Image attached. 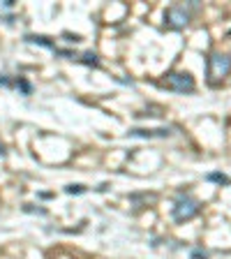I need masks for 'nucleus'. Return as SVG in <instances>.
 Masks as SVG:
<instances>
[{
    "mask_svg": "<svg viewBox=\"0 0 231 259\" xmlns=\"http://www.w3.org/2000/svg\"><path fill=\"white\" fill-rule=\"evenodd\" d=\"M206 74H208L210 86L222 83L224 76L231 74V56L222 54V51H210L208 60H206Z\"/></svg>",
    "mask_w": 231,
    "mask_h": 259,
    "instance_id": "nucleus-1",
    "label": "nucleus"
},
{
    "mask_svg": "<svg viewBox=\"0 0 231 259\" xmlns=\"http://www.w3.org/2000/svg\"><path fill=\"white\" fill-rule=\"evenodd\" d=\"M199 210H201L199 199H194L192 194H178V199L173 201L171 215L176 222H188L199 215Z\"/></svg>",
    "mask_w": 231,
    "mask_h": 259,
    "instance_id": "nucleus-2",
    "label": "nucleus"
},
{
    "mask_svg": "<svg viewBox=\"0 0 231 259\" xmlns=\"http://www.w3.org/2000/svg\"><path fill=\"white\" fill-rule=\"evenodd\" d=\"M164 86L169 91L178 93V95H190V93L197 91V83H194V76L190 72H169L167 79H164Z\"/></svg>",
    "mask_w": 231,
    "mask_h": 259,
    "instance_id": "nucleus-3",
    "label": "nucleus"
},
{
    "mask_svg": "<svg viewBox=\"0 0 231 259\" xmlns=\"http://www.w3.org/2000/svg\"><path fill=\"white\" fill-rule=\"evenodd\" d=\"M190 19H192L190 5H171L164 12V26L171 28V30H183L190 23Z\"/></svg>",
    "mask_w": 231,
    "mask_h": 259,
    "instance_id": "nucleus-4",
    "label": "nucleus"
},
{
    "mask_svg": "<svg viewBox=\"0 0 231 259\" xmlns=\"http://www.w3.org/2000/svg\"><path fill=\"white\" fill-rule=\"evenodd\" d=\"M171 135L169 127H157V130H141V127H134L129 130V137H139V139H164V137Z\"/></svg>",
    "mask_w": 231,
    "mask_h": 259,
    "instance_id": "nucleus-5",
    "label": "nucleus"
},
{
    "mask_svg": "<svg viewBox=\"0 0 231 259\" xmlns=\"http://www.w3.org/2000/svg\"><path fill=\"white\" fill-rule=\"evenodd\" d=\"M26 42L30 44H39V47H47V49H56L54 42L49 37H44V35H26Z\"/></svg>",
    "mask_w": 231,
    "mask_h": 259,
    "instance_id": "nucleus-6",
    "label": "nucleus"
},
{
    "mask_svg": "<svg viewBox=\"0 0 231 259\" xmlns=\"http://www.w3.org/2000/svg\"><path fill=\"white\" fill-rule=\"evenodd\" d=\"M14 88H19L23 95H30V93H32V86L28 83L26 79H23V76H16V79H14Z\"/></svg>",
    "mask_w": 231,
    "mask_h": 259,
    "instance_id": "nucleus-7",
    "label": "nucleus"
},
{
    "mask_svg": "<svg viewBox=\"0 0 231 259\" xmlns=\"http://www.w3.org/2000/svg\"><path fill=\"white\" fill-rule=\"evenodd\" d=\"M208 181H215V183H229V176H224V174H208Z\"/></svg>",
    "mask_w": 231,
    "mask_h": 259,
    "instance_id": "nucleus-8",
    "label": "nucleus"
},
{
    "mask_svg": "<svg viewBox=\"0 0 231 259\" xmlns=\"http://www.w3.org/2000/svg\"><path fill=\"white\" fill-rule=\"evenodd\" d=\"M81 58H83L81 63H86V65H93V67H97V56H95V54H83Z\"/></svg>",
    "mask_w": 231,
    "mask_h": 259,
    "instance_id": "nucleus-9",
    "label": "nucleus"
},
{
    "mask_svg": "<svg viewBox=\"0 0 231 259\" xmlns=\"http://www.w3.org/2000/svg\"><path fill=\"white\" fill-rule=\"evenodd\" d=\"M192 259H208V252L201 250V248H194L192 250Z\"/></svg>",
    "mask_w": 231,
    "mask_h": 259,
    "instance_id": "nucleus-10",
    "label": "nucleus"
},
{
    "mask_svg": "<svg viewBox=\"0 0 231 259\" xmlns=\"http://www.w3.org/2000/svg\"><path fill=\"white\" fill-rule=\"evenodd\" d=\"M0 86H5V88H12V86H14V81H10V79H7L5 74H0Z\"/></svg>",
    "mask_w": 231,
    "mask_h": 259,
    "instance_id": "nucleus-11",
    "label": "nucleus"
},
{
    "mask_svg": "<svg viewBox=\"0 0 231 259\" xmlns=\"http://www.w3.org/2000/svg\"><path fill=\"white\" fill-rule=\"evenodd\" d=\"M83 190H86V188H83V185H70V188H67V192H70V194H79V192H83Z\"/></svg>",
    "mask_w": 231,
    "mask_h": 259,
    "instance_id": "nucleus-12",
    "label": "nucleus"
},
{
    "mask_svg": "<svg viewBox=\"0 0 231 259\" xmlns=\"http://www.w3.org/2000/svg\"><path fill=\"white\" fill-rule=\"evenodd\" d=\"M5 155H7V151H5V146L0 144V157H5Z\"/></svg>",
    "mask_w": 231,
    "mask_h": 259,
    "instance_id": "nucleus-13",
    "label": "nucleus"
}]
</instances>
